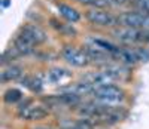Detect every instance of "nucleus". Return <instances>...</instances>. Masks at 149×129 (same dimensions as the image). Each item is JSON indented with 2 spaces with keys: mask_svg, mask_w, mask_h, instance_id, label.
<instances>
[{
  "mask_svg": "<svg viewBox=\"0 0 149 129\" xmlns=\"http://www.w3.org/2000/svg\"><path fill=\"white\" fill-rule=\"evenodd\" d=\"M115 39L125 45H143L149 43V28H131L121 27L113 30Z\"/></svg>",
  "mask_w": 149,
  "mask_h": 129,
  "instance_id": "1",
  "label": "nucleus"
},
{
  "mask_svg": "<svg viewBox=\"0 0 149 129\" xmlns=\"http://www.w3.org/2000/svg\"><path fill=\"white\" fill-rule=\"evenodd\" d=\"M91 94L97 101L103 102V104H118V102L124 101V98H125V94H124L122 89L112 83L95 86Z\"/></svg>",
  "mask_w": 149,
  "mask_h": 129,
  "instance_id": "2",
  "label": "nucleus"
},
{
  "mask_svg": "<svg viewBox=\"0 0 149 129\" xmlns=\"http://www.w3.org/2000/svg\"><path fill=\"white\" fill-rule=\"evenodd\" d=\"M118 22L122 27L149 28V14L143 10H127L118 15Z\"/></svg>",
  "mask_w": 149,
  "mask_h": 129,
  "instance_id": "3",
  "label": "nucleus"
},
{
  "mask_svg": "<svg viewBox=\"0 0 149 129\" xmlns=\"http://www.w3.org/2000/svg\"><path fill=\"white\" fill-rule=\"evenodd\" d=\"M85 18L91 24L98 25V27H113V25H119L118 17H115L112 12L104 10L103 8H93L85 12Z\"/></svg>",
  "mask_w": 149,
  "mask_h": 129,
  "instance_id": "4",
  "label": "nucleus"
},
{
  "mask_svg": "<svg viewBox=\"0 0 149 129\" xmlns=\"http://www.w3.org/2000/svg\"><path fill=\"white\" fill-rule=\"evenodd\" d=\"M19 36L24 39V40H27L29 43H31L33 46L46 42V39H48L46 33L36 24H24L21 27Z\"/></svg>",
  "mask_w": 149,
  "mask_h": 129,
  "instance_id": "5",
  "label": "nucleus"
},
{
  "mask_svg": "<svg viewBox=\"0 0 149 129\" xmlns=\"http://www.w3.org/2000/svg\"><path fill=\"white\" fill-rule=\"evenodd\" d=\"M43 102L48 107H74L81 102V97L78 94H74V92L60 94V95L45 97Z\"/></svg>",
  "mask_w": 149,
  "mask_h": 129,
  "instance_id": "6",
  "label": "nucleus"
},
{
  "mask_svg": "<svg viewBox=\"0 0 149 129\" xmlns=\"http://www.w3.org/2000/svg\"><path fill=\"white\" fill-rule=\"evenodd\" d=\"M61 55H63V58L73 67L81 68V67L88 66V62H90V58L85 54V50H81L74 46H66L63 49V52H61Z\"/></svg>",
  "mask_w": 149,
  "mask_h": 129,
  "instance_id": "7",
  "label": "nucleus"
},
{
  "mask_svg": "<svg viewBox=\"0 0 149 129\" xmlns=\"http://www.w3.org/2000/svg\"><path fill=\"white\" fill-rule=\"evenodd\" d=\"M48 114H49L48 108L39 104H29L21 107L19 110V117L24 120H43L48 117Z\"/></svg>",
  "mask_w": 149,
  "mask_h": 129,
  "instance_id": "8",
  "label": "nucleus"
},
{
  "mask_svg": "<svg viewBox=\"0 0 149 129\" xmlns=\"http://www.w3.org/2000/svg\"><path fill=\"white\" fill-rule=\"evenodd\" d=\"M57 9L60 12L61 17H64L69 22L74 24L81 19V14L78 12V9H74L73 6L70 5H66V3H57Z\"/></svg>",
  "mask_w": 149,
  "mask_h": 129,
  "instance_id": "9",
  "label": "nucleus"
},
{
  "mask_svg": "<svg viewBox=\"0 0 149 129\" xmlns=\"http://www.w3.org/2000/svg\"><path fill=\"white\" fill-rule=\"evenodd\" d=\"M85 54L88 55L90 61H97V62H104L109 59L110 54L106 52V50H102V49H98L95 46H85Z\"/></svg>",
  "mask_w": 149,
  "mask_h": 129,
  "instance_id": "10",
  "label": "nucleus"
},
{
  "mask_svg": "<svg viewBox=\"0 0 149 129\" xmlns=\"http://www.w3.org/2000/svg\"><path fill=\"white\" fill-rule=\"evenodd\" d=\"M21 76H22V68L21 67L10 66V67H8V68H5L2 71L0 79H2L3 83H6V82H12V80H18Z\"/></svg>",
  "mask_w": 149,
  "mask_h": 129,
  "instance_id": "11",
  "label": "nucleus"
},
{
  "mask_svg": "<svg viewBox=\"0 0 149 129\" xmlns=\"http://www.w3.org/2000/svg\"><path fill=\"white\" fill-rule=\"evenodd\" d=\"M14 46L19 50V54H21V55H29V54H31V52H33V49H34V46H33L31 43H29L27 40H24V39H22L19 34L15 37V40H14Z\"/></svg>",
  "mask_w": 149,
  "mask_h": 129,
  "instance_id": "12",
  "label": "nucleus"
},
{
  "mask_svg": "<svg viewBox=\"0 0 149 129\" xmlns=\"http://www.w3.org/2000/svg\"><path fill=\"white\" fill-rule=\"evenodd\" d=\"M22 99V92L17 88H10L3 94V101L6 104H17Z\"/></svg>",
  "mask_w": 149,
  "mask_h": 129,
  "instance_id": "13",
  "label": "nucleus"
},
{
  "mask_svg": "<svg viewBox=\"0 0 149 129\" xmlns=\"http://www.w3.org/2000/svg\"><path fill=\"white\" fill-rule=\"evenodd\" d=\"M95 8H107V6H113V8H122L127 6L131 0H94Z\"/></svg>",
  "mask_w": 149,
  "mask_h": 129,
  "instance_id": "14",
  "label": "nucleus"
},
{
  "mask_svg": "<svg viewBox=\"0 0 149 129\" xmlns=\"http://www.w3.org/2000/svg\"><path fill=\"white\" fill-rule=\"evenodd\" d=\"M22 85L26 88H29L30 91L34 92V94L42 92V83H40L39 79H36V77H26V79L22 80Z\"/></svg>",
  "mask_w": 149,
  "mask_h": 129,
  "instance_id": "15",
  "label": "nucleus"
},
{
  "mask_svg": "<svg viewBox=\"0 0 149 129\" xmlns=\"http://www.w3.org/2000/svg\"><path fill=\"white\" fill-rule=\"evenodd\" d=\"M19 57H22L21 54H19V50L12 45L10 48H8L5 52H3V57H2V62L3 64H6V62H9V61H15V59H18Z\"/></svg>",
  "mask_w": 149,
  "mask_h": 129,
  "instance_id": "16",
  "label": "nucleus"
},
{
  "mask_svg": "<svg viewBox=\"0 0 149 129\" xmlns=\"http://www.w3.org/2000/svg\"><path fill=\"white\" fill-rule=\"evenodd\" d=\"M51 25L57 30V31H60V33H63V34H67V36H74L76 34V31H74L70 25H67V24H63V22H58L57 19H51Z\"/></svg>",
  "mask_w": 149,
  "mask_h": 129,
  "instance_id": "17",
  "label": "nucleus"
},
{
  "mask_svg": "<svg viewBox=\"0 0 149 129\" xmlns=\"http://www.w3.org/2000/svg\"><path fill=\"white\" fill-rule=\"evenodd\" d=\"M64 76V70H61V68H55V70H52L51 71V74H49V77H51V80L52 82H60V79Z\"/></svg>",
  "mask_w": 149,
  "mask_h": 129,
  "instance_id": "18",
  "label": "nucleus"
},
{
  "mask_svg": "<svg viewBox=\"0 0 149 129\" xmlns=\"http://www.w3.org/2000/svg\"><path fill=\"white\" fill-rule=\"evenodd\" d=\"M76 2H79V3H82V5H93V6H95L94 0H76Z\"/></svg>",
  "mask_w": 149,
  "mask_h": 129,
  "instance_id": "19",
  "label": "nucleus"
},
{
  "mask_svg": "<svg viewBox=\"0 0 149 129\" xmlns=\"http://www.w3.org/2000/svg\"><path fill=\"white\" fill-rule=\"evenodd\" d=\"M2 6H3V8H8V6H9V0H3Z\"/></svg>",
  "mask_w": 149,
  "mask_h": 129,
  "instance_id": "20",
  "label": "nucleus"
},
{
  "mask_svg": "<svg viewBox=\"0 0 149 129\" xmlns=\"http://www.w3.org/2000/svg\"><path fill=\"white\" fill-rule=\"evenodd\" d=\"M34 129H52V128H34Z\"/></svg>",
  "mask_w": 149,
  "mask_h": 129,
  "instance_id": "21",
  "label": "nucleus"
}]
</instances>
